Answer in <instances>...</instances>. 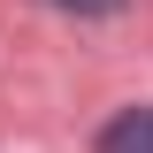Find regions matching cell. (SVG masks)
Wrapping results in <instances>:
<instances>
[{"instance_id": "cell-1", "label": "cell", "mask_w": 153, "mask_h": 153, "mask_svg": "<svg viewBox=\"0 0 153 153\" xmlns=\"http://www.w3.org/2000/svg\"><path fill=\"white\" fill-rule=\"evenodd\" d=\"M100 153H153V107H123L100 130Z\"/></svg>"}, {"instance_id": "cell-2", "label": "cell", "mask_w": 153, "mask_h": 153, "mask_svg": "<svg viewBox=\"0 0 153 153\" xmlns=\"http://www.w3.org/2000/svg\"><path fill=\"white\" fill-rule=\"evenodd\" d=\"M61 16H115V8H123V0H54Z\"/></svg>"}]
</instances>
